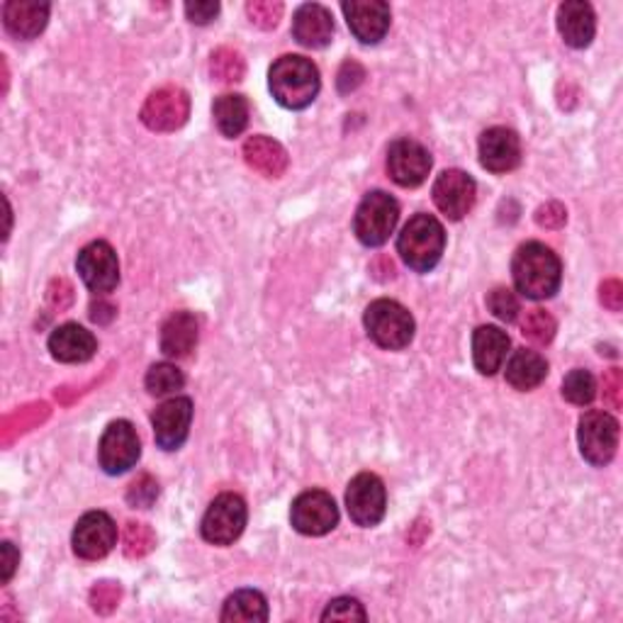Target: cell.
Listing matches in <instances>:
<instances>
[{
  "instance_id": "6da1fadb",
  "label": "cell",
  "mask_w": 623,
  "mask_h": 623,
  "mask_svg": "<svg viewBox=\"0 0 623 623\" xmlns=\"http://www.w3.org/2000/svg\"><path fill=\"white\" fill-rule=\"evenodd\" d=\"M511 278L514 286L529 300H549L561 290L563 264L541 242H529L519 246L511 261Z\"/></svg>"
},
{
  "instance_id": "7a4b0ae2",
  "label": "cell",
  "mask_w": 623,
  "mask_h": 623,
  "mask_svg": "<svg viewBox=\"0 0 623 623\" xmlns=\"http://www.w3.org/2000/svg\"><path fill=\"white\" fill-rule=\"evenodd\" d=\"M268 89L286 111H304L320 95L322 81L314 64L298 54H286L268 71Z\"/></svg>"
},
{
  "instance_id": "3957f363",
  "label": "cell",
  "mask_w": 623,
  "mask_h": 623,
  "mask_svg": "<svg viewBox=\"0 0 623 623\" xmlns=\"http://www.w3.org/2000/svg\"><path fill=\"white\" fill-rule=\"evenodd\" d=\"M446 232L434 215H414L397 239V254L414 273H429L443 256Z\"/></svg>"
},
{
  "instance_id": "277c9868",
  "label": "cell",
  "mask_w": 623,
  "mask_h": 623,
  "mask_svg": "<svg viewBox=\"0 0 623 623\" xmlns=\"http://www.w3.org/2000/svg\"><path fill=\"white\" fill-rule=\"evenodd\" d=\"M366 332L385 351H402L414 338V316L395 300H376L366 310Z\"/></svg>"
},
{
  "instance_id": "5b68a950",
  "label": "cell",
  "mask_w": 623,
  "mask_h": 623,
  "mask_svg": "<svg viewBox=\"0 0 623 623\" xmlns=\"http://www.w3.org/2000/svg\"><path fill=\"white\" fill-rule=\"evenodd\" d=\"M397 222H400L397 200L388 193L373 191L358 205L354 217V232L360 244L378 249L388 242L392 232H395Z\"/></svg>"
},
{
  "instance_id": "8992f818",
  "label": "cell",
  "mask_w": 623,
  "mask_h": 623,
  "mask_svg": "<svg viewBox=\"0 0 623 623\" xmlns=\"http://www.w3.org/2000/svg\"><path fill=\"white\" fill-rule=\"evenodd\" d=\"M579 453L595 468H604L614 461L619 448V422L607 412H587L577 429Z\"/></svg>"
},
{
  "instance_id": "52a82bcc",
  "label": "cell",
  "mask_w": 623,
  "mask_h": 623,
  "mask_svg": "<svg viewBox=\"0 0 623 623\" xmlns=\"http://www.w3.org/2000/svg\"><path fill=\"white\" fill-rule=\"evenodd\" d=\"M249 519L246 501L234 495V492H224L217 497L210 507H207L200 533L207 543L212 545H232L239 535L244 533Z\"/></svg>"
},
{
  "instance_id": "ba28073f",
  "label": "cell",
  "mask_w": 623,
  "mask_h": 623,
  "mask_svg": "<svg viewBox=\"0 0 623 623\" xmlns=\"http://www.w3.org/2000/svg\"><path fill=\"white\" fill-rule=\"evenodd\" d=\"M346 509L356 527H378L388 511V492L382 480L373 473L356 475L346 489Z\"/></svg>"
},
{
  "instance_id": "9c48e42d",
  "label": "cell",
  "mask_w": 623,
  "mask_h": 623,
  "mask_svg": "<svg viewBox=\"0 0 623 623\" xmlns=\"http://www.w3.org/2000/svg\"><path fill=\"white\" fill-rule=\"evenodd\" d=\"M141 455V443L137 429L127 419H117L107 424L97 446V461L107 475H123L129 468H135Z\"/></svg>"
},
{
  "instance_id": "30bf717a",
  "label": "cell",
  "mask_w": 623,
  "mask_h": 623,
  "mask_svg": "<svg viewBox=\"0 0 623 623\" xmlns=\"http://www.w3.org/2000/svg\"><path fill=\"white\" fill-rule=\"evenodd\" d=\"M191 115V95L178 85H163L154 91L145 107H141V123H145L151 132H176Z\"/></svg>"
},
{
  "instance_id": "8fae6325",
  "label": "cell",
  "mask_w": 623,
  "mask_h": 623,
  "mask_svg": "<svg viewBox=\"0 0 623 623\" xmlns=\"http://www.w3.org/2000/svg\"><path fill=\"white\" fill-rule=\"evenodd\" d=\"M292 529L302 535H326L336 529L338 507L330 492L308 489L292 501Z\"/></svg>"
},
{
  "instance_id": "7c38bea8",
  "label": "cell",
  "mask_w": 623,
  "mask_h": 623,
  "mask_svg": "<svg viewBox=\"0 0 623 623\" xmlns=\"http://www.w3.org/2000/svg\"><path fill=\"white\" fill-rule=\"evenodd\" d=\"M73 553L81 561H103L117 545V527L105 511L83 514L71 535Z\"/></svg>"
},
{
  "instance_id": "4fadbf2b",
  "label": "cell",
  "mask_w": 623,
  "mask_h": 623,
  "mask_svg": "<svg viewBox=\"0 0 623 623\" xmlns=\"http://www.w3.org/2000/svg\"><path fill=\"white\" fill-rule=\"evenodd\" d=\"M431 163L434 161L429 149L409 137L395 139L388 149V173L402 188H417V185H422L429 178Z\"/></svg>"
},
{
  "instance_id": "5bb4252c",
  "label": "cell",
  "mask_w": 623,
  "mask_h": 623,
  "mask_svg": "<svg viewBox=\"0 0 623 623\" xmlns=\"http://www.w3.org/2000/svg\"><path fill=\"white\" fill-rule=\"evenodd\" d=\"M76 268H79L85 288L95 295L113 292L119 282V261L115 249L107 242H91L83 246Z\"/></svg>"
},
{
  "instance_id": "9a60e30c",
  "label": "cell",
  "mask_w": 623,
  "mask_h": 623,
  "mask_svg": "<svg viewBox=\"0 0 623 623\" xmlns=\"http://www.w3.org/2000/svg\"><path fill=\"white\" fill-rule=\"evenodd\" d=\"M193 422V400L191 397H173L159 404L151 414V426H154L157 446L163 451H178L188 441Z\"/></svg>"
},
{
  "instance_id": "2e32d148",
  "label": "cell",
  "mask_w": 623,
  "mask_h": 623,
  "mask_svg": "<svg viewBox=\"0 0 623 623\" xmlns=\"http://www.w3.org/2000/svg\"><path fill=\"white\" fill-rule=\"evenodd\" d=\"M431 195H434L436 207H439L448 220L458 222V220H463L470 210H473L477 185L465 171L448 169L441 173L439 178H436Z\"/></svg>"
},
{
  "instance_id": "e0dca14e",
  "label": "cell",
  "mask_w": 623,
  "mask_h": 623,
  "mask_svg": "<svg viewBox=\"0 0 623 623\" xmlns=\"http://www.w3.org/2000/svg\"><path fill=\"white\" fill-rule=\"evenodd\" d=\"M348 30L360 45H378L390 30V5L382 0H346L342 5Z\"/></svg>"
},
{
  "instance_id": "ac0fdd59",
  "label": "cell",
  "mask_w": 623,
  "mask_h": 623,
  "mask_svg": "<svg viewBox=\"0 0 623 623\" xmlns=\"http://www.w3.org/2000/svg\"><path fill=\"white\" fill-rule=\"evenodd\" d=\"M480 163L489 173H509L521 163V141L514 129L489 127L480 137Z\"/></svg>"
},
{
  "instance_id": "d6986e66",
  "label": "cell",
  "mask_w": 623,
  "mask_h": 623,
  "mask_svg": "<svg viewBox=\"0 0 623 623\" xmlns=\"http://www.w3.org/2000/svg\"><path fill=\"white\" fill-rule=\"evenodd\" d=\"M292 37L308 49H324L332 45L334 18L320 3H304L292 18Z\"/></svg>"
},
{
  "instance_id": "ffe728a7",
  "label": "cell",
  "mask_w": 623,
  "mask_h": 623,
  "mask_svg": "<svg viewBox=\"0 0 623 623\" xmlns=\"http://www.w3.org/2000/svg\"><path fill=\"white\" fill-rule=\"evenodd\" d=\"M557 30L567 47L585 49L592 45L597 32L595 10L585 0H567L557 8Z\"/></svg>"
},
{
  "instance_id": "44dd1931",
  "label": "cell",
  "mask_w": 623,
  "mask_h": 623,
  "mask_svg": "<svg viewBox=\"0 0 623 623\" xmlns=\"http://www.w3.org/2000/svg\"><path fill=\"white\" fill-rule=\"evenodd\" d=\"M3 23L15 39H35L49 23V3H39V0H10L3 8Z\"/></svg>"
},
{
  "instance_id": "7402d4cb",
  "label": "cell",
  "mask_w": 623,
  "mask_h": 623,
  "mask_svg": "<svg viewBox=\"0 0 623 623\" xmlns=\"http://www.w3.org/2000/svg\"><path fill=\"white\" fill-rule=\"evenodd\" d=\"M49 351L61 364H85L95 356L97 342L79 324H61L49 336Z\"/></svg>"
},
{
  "instance_id": "603a6c76",
  "label": "cell",
  "mask_w": 623,
  "mask_h": 623,
  "mask_svg": "<svg viewBox=\"0 0 623 623\" xmlns=\"http://www.w3.org/2000/svg\"><path fill=\"white\" fill-rule=\"evenodd\" d=\"M509 354V336L499 326H477L473 334V364L477 373L495 376L507 360Z\"/></svg>"
},
{
  "instance_id": "cb8c5ba5",
  "label": "cell",
  "mask_w": 623,
  "mask_h": 623,
  "mask_svg": "<svg viewBox=\"0 0 623 623\" xmlns=\"http://www.w3.org/2000/svg\"><path fill=\"white\" fill-rule=\"evenodd\" d=\"M244 159L254 171L266 178H280L288 171V151L282 149L280 141L256 135L244 141Z\"/></svg>"
},
{
  "instance_id": "d4e9b609",
  "label": "cell",
  "mask_w": 623,
  "mask_h": 623,
  "mask_svg": "<svg viewBox=\"0 0 623 623\" xmlns=\"http://www.w3.org/2000/svg\"><path fill=\"white\" fill-rule=\"evenodd\" d=\"M198 346V320L191 312L171 314L161 326V354L166 358H185Z\"/></svg>"
},
{
  "instance_id": "484cf974",
  "label": "cell",
  "mask_w": 623,
  "mask_h": 623,
  "mask_svg": "<svg viewBox=\"0 0 623 623\" xmlns=\"http://www.w3.org/2000/svg\"><path fill=\"white\" fill-rule=\"evenodd\" d=\"M549 376V364L539 351H529V348H519L514 351L507 364V382L519 392H529L541 385Z\"/></svg>"
},
{
  "instance_id": "4316f807",
  "label": "cell",
  "mask_w": 623,
  "mask_h": 623,
  "mask_svg": "<svg viewBox=\"0 0 623 623\" xmlns=\"http://www.w3.org/2000/svg\"><path fill=\"white\" fill-rule=\"evenodd\" d=\"M224 623H264L268 621V601L256 589H239L224 601Z\"/></svg>"
},
{
  "instance_id": "83f0119b",
  "label": "cell",
  "mask_w": 623,
  "mask_h": 623,
  "mask_svg": "<svg viewBox=\"0 0 623 623\" xmlns=\"http://www.w3.org/2000/svg\"><path fill=\"white\" fill-rule=\"evenodd\" d=\"M212 115H215V125L220 132L229 139L239 137L249 125V103L244 95L239 93H227L220 95L212 105Z\"/></svg>"
},
{
  "instance_id": "f1b7e54d",
  "label": "cell",
  "mask_w": 623,
  "mask_h": 623,
  "mask_svg": "<svg viewBox=\"0 0 623 623\" xmlns=\"http://www.w3.org/2000/svg\"><path fill=\"white\" fill-rule=\"evenodd\" d=\"M244 73H246V61L236 49L220 47L217 51H212V59H210L212 81L224 83V85L239 83L244 79Z\"/></svg>"
},
{
  "instance_id": "f546056e",
  "label": "cell",
  "mask_w": 623,
  "mask_h": 623,
  "mask_svg": "<svg viewBox=\"0 0 623 623\" xmlns=\"http://www.w3.org/2000/svg\"><path fill=\"white\" fill-rule=\"evenodd\" d=\"M145 385H147L149 395L166 397V395H173V392H178L185 385V378L176 366L157 364V366L149 368V373L145 378Z\"/></svg>"
},
{
  "instance_id": "4dcf8cb0",
  "label": "cell",
  "mask_w": 623,
  "mask_h": 623,
  "mask_svg": "<svg viewBox=\"0 0 623 623\" xmlns=\"http://www.w3.org/2000/svg\"><path fill=\"white\" fill-rule=\"evenodd\" d=\"M595 395H597V382L589 370L577 368L573 373H567V378L563 380V397L567 402L577 404V407H585V404L595 400Z\"/></svg>"
},
{
  "instance_id": "1f68e13d",
  "label": "cell",
  "mask_w": 623,
  "mask_h": 623,
  "mask_svg": "<svg viewBox=\"0 0 623 623\" xmlns=\"http://www.w3.org/2000/svg\"><path fill=\"white\" fill-rule=\"evenodd\" d=\"M123 549H125V555L132 557V561L135 557H145L157 549V535L147 527V523L129 521L123 533Z\"/></svg>"
},
{
  "instance_id": "d6a6232c",
  "label": "cell",
  "mask_w": 623,
  "mask_h": 623,
  "mask_svg": "<svg viewBox=\"0 0 623 623\" xmlns=\"http://www.w3.org/2000/svg\"><path fill=\"white\" fill-rule=\"evenodd\" d=\"M555 330H557L555 320L545 310L529 312L527 320H523V324H521V334L527 336L529 342L539 344V346L551 344L553 336H555Z\"/></svg>"
},
{
  "instance_id": "836d02e7",
  "label": "cell",
  "mask_w": 623,
  "mask_h": 623,
  "mask_svg": "<svg viewBox=\"0 0 623 623\" xmlns=\"http://www.w3.org/2000/svg\"><path fill=\"white\" fill-rule=\"evenodd\" d=\"M487 310L495 314L499 322H507V324L517 320L519 312H521L517 295L507 288H495L487 295Z\"/></svg>"
},
{
  "instance_id": "e575fe53",
  "label": "cell",
  "mask_w": 623,
  "mask_h": 623,
  "mask_svg": "<svg viewBox=\"0 0 623 623\" xmlns=\"http://www.w3.org/2000/svg\"><path fill=\"white\" fill-rule=\"evenodd\" d=\"M159 497V483L151 475H139L127 489V501L132 509H149Z\"/></svg>"
},
{
  "instance_id": "d590c367",
  "label": "cell",
  "mask_w": 623,
  "mask_h": 623,
  "mask_svg": "<svg viewBox=\"0 0 623 623\" xmlns=\"http://www.w3.org/2000/svg\"><path fill=\"white\" fill-rule=\"evenodd\" d=\"M366 609L358 599L351 597H338L330 601V607L324 609L322 621H366Z\"/></svg>"
},
{
  "instance_id": "8d00e7d4",
  "label": "cell",
  "mask_w": 623,
  "mask_h": 623,
  "mask_svg": "<svg viewBox=\"0 0 623 623\" xmlns=\"http://www.w3.org/2000/svg\"><path fill=\"white\" fill-rule=\"evenodd\" d=\"M246 13L256 27L273 30L282 18V3H273V0H254V3L246 5Z\"/></svg>"
},
{
  "instance_id": "74e56055",
  "label": "cell",
  "mask_w": 623,
  "mask_h": 623,
  "mask_svg": "<svg viewBox=\"0 0 623 623\" xmlns=\"http://www.w3.org/2000/svg\"><path fill=\"white\" fill-rule=\"evenodd\" d=\"M119 587L115 582H101L93 587L91 592V604L97 614H113L119 604Z\"/></svg>"
},
{
  "instance_id": "f35d334b",
  "label": "cell",
  "mask_w": 623,
  "mask_h": 623,
  "mask_svg": "<svg viewBox=\"0 0 623 623\" xmlns=\"http://www.w3.org/2000/svg\"><path fill=\"white\" fill-rule=\"evenodd\" d=\"M366 79V69L360 67L358 61H346L342 71H338V79H336V85H338V93H351L356 91L360 83H364Z\"/></svg>"
},
{
  "instance_id": "ab89813d",
  "label": "cell",
  "mask_w": 623,
  "mask_h": 623,
  "mask_svg": "<svg viewBox=\"0 0 623 623\" xmlns=\"http://www.w3.org/2000/svg\"><path fill=\"white\" fill-rule=\"evenodd\" d=\"M217 13H220V3H212V0H207V3H185V15L195 25H210Z\"/></svg>"
},
{
  "instance_id": "60d3db41",
  "label": "cell",
  "mask_w": 623,
  "mask_h": 623,
  "mask_svg": "<svg viewBox=\"0 0 623 623\" xmlns=\"http://www.w3.org/2000/svg\"><path fill=\"white\" fill-rule=\"evenodd\" d=\"M565 220H567V212H565V207L561 203H549V205L539 207V212H535V222H539L545 229L563 227Z\"/></svg>"
},
{
  "instance_id": "b9f144b4",
  "label": "cell",
  "mask_w": 623,
  "mask_h": 623,
  "mask_svg": "<svg viewBox=\"0 0 623 623\" xmlns=\"http://www.w3.org/2000/svg\"><path fill=\"white\" fill-rule=\"evenodd\" d=\"M623 388V378L619 368H611L609 373L604 376V400L611 409L621 407V390Z\"/></svg>"
},
{
  "instance_id": "7bdbcfd3",
  "label": "cell",
  "mask_w": 623,
  "mask_h": 623,
  "mask_svg": "<svg viewBox=\"0 0 623 623\" xmlns=\"http://www.w3.org/2000/svg\"><path fill=\"white\" fill-rule=\"evenodd\" d=\"M601 304L609 308L611 312H619L623 308V288L619 280H607L604 286H601Z\"/></svg>"
},
{
  "instance_id": "ee69618b",
  "label": "cell",
  "mask_w": 623,
  "mask_h": 623,
  "mask_svg": "<svg viewBox=\"0 0 623 623\" xmlns=\"http://www.w3.org/2000/svg\"><path fill=\"white\" fill-rule=\"evenodd\" d=\"M0 551H3V585H8L20 565V551L10 541H3Z\"/></svg>"
},
{
  "instance_id": "f6af8a7d",
  "label": "cell",
  "mask_w": 623,
  "mask_h": 623,
  "mask_svg": "<svg viewBox=\"0 0 623 623\" xmlns=\"http://www.w3.org/2000/svg\"><path fill=\"white\" fill-rule=\"evenodd\" d=\"M91 316H93V322L97 324H105V322H111L113 316H115V308H111V304H105V302H97L91 308Z\"/></svg>"
}]
</instances>
